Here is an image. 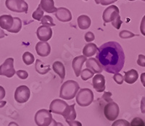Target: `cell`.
<instances>
[{
	"label": "cell",
	"instance_id": "cell-1",
	"mask_svg": "<svg viewBox=\"0 0 145 126\" xmlns=\"http://www.w3.org/2000/svg\"><path fill=\"white\" fill-rule=\"evenodd\" d=\"M96 58L102 69L110 74L118 73L125 63V54L122 47L116 42H108L98 48Z\"/></svg>",
	"mask_w": 145,
	"mask_h": 126
},
{
	"label": "cell",
	"instance_id": "cell-2",
	"mask_svg": "<svg viewBox=\"0 0 145 126\" xmlns=\"http://www.w3.org/2000/svg\"><path fill=\"white\" fill-rule=\"evenodd\" d=\"M80 86L74 80H68L62 85L59 90V97L65 100H71L77 95Z\"/></svg>",
	"mask_w": 145,
	"mask_h": 126
},
{
	"label": "cell",
	"instance_id": "cell-3",
	"mask_svg": "<svg viewBox=\"0 0 145 126\" xmlns=\"http://www.w3.org/2000/svg\"><path fill=\"white\" fill-rule=\"evenodd\" d=\"M76 102L81 106H88L94 101V93L89 88H82L76 95Z\"/></svg>",
	"mask_w": 145,
	"mask_h": 126
},
{
	"label": "cell",
	"instance_id": "cell-4",
	"mask_svg": "<svg viewBox=\"0 0 145 126\" xmlns=\"http://www.w3.org/2000/svg\"><path fill=\"white\" fill-rule=\"evenodd\" d=\"M52 115L50 110L42 109L39 110L36 113L34 120L36 125L38 126H49L52 121Z\"/></svg>",
	"mask_w": 145,
	"mask_h": 126
},
{
	"label": "cell",
	"instance_id": "cell-5",
	"mask_svg": "<svg viewBox=\"0 0 145 126\" xmlns=\"http://www.w3.org/2000/svg\"><path fill=\"white\" fill-rule=\"evenodd\" d=\"M5 5L9 10L15 13H25L28 10V5L24 0H6Z\"/></svg>",
	"mask_w": 145,
	"mask_h": 126
},
{
	"label": "cell",
	"instance_id": "cell-6",
	"mask_svg": "<svg viewBox=\"0 0 145 126\" xmlns=\"http://www.w3.org/2000/svg\"><path fill=\"white\" fill-rule=\"evenodd\" d=\"M16 73L14 67V58H8L0 66V76L11 78Z\"/></svg>",
	"mask_w": 145,
	"mask_h": 126
},
{
	"label": "cell",
	"instance_id": "cell-7",
	"mask_svg": "<svg viewBox=\"0 0 145 126\" xmlns=\"http://www.w3.org/2000/svg\"><path fill=\"white\" fill-rule=\"evenodd\" d=\"M120 113L119 106L116 102L111 101L105 105L104 108V114L105 117L110 121H114L117 119Z\"/></svg>",
	"mask_w": 145,
	"mask_h": 126
},
{
	"label": "cell",
	"instance_id": "cell-8",
	"mask_svg": "<svg viewBox=\"0 0 145 126\" xmlns=\"http://www.w3.org/2000/svg\"><path fill=\"white\" fill-rule=\"evenodd\" d=\"M30 96H31V91L26 85H20L15 90L14 98L18 103H25L28 101Z\"/></svg>",
	"mask_w": 145,
	"mask_h": 126
},
{
	"label": "cell",
	"instance_id": "cell-9",
	"mask_svg": "<svg viewBox=\"0 0 145 126\" xmlns=\"http://www.w3.org/2000/svg\"><path fill=\"white\" fill-rule=\"evenodd\" d=\"M119 9L116 5H110L105 10L102 14V19L105 23L113 21L116 17L119 15Z\"/></svg>",
	"mask_w": 145,
	"mask_h": 126
},
{
	"label": "cell",
	"instance_id": "cell-10",
	"mask_svg": "<svg viewBox=\"0 0 145 126\" xmlns=\"http://www.w3.org/2000/svg\"><path fill=\"white\" fill-rule=\"evenodd\" d=\"M68 104L65 101L61 99H55L53 100L50 104V112L54 113L57 115H63V113L68 107Z\"/></svg>",
	"mask_w": 145,
	"mask_h": 126
},
{
	"label": "cell",
	"instance_id": "cell-11",
	"mask_svg": "<svg viewBox=\"0 0 145 126\" xmlns=\"http://www.w3.org/2000/svg\"><path fill=\"white\" fill-rule=\"evenodd\" d=\"M36 36L41 42H46L52 37V30L50 26L42 25L37 28Z\"/></svg>",
	"mask_w": 145,
	"mask_h": 126
},
{
	"label": "cell",
	"instance_id": "cell-12",
	"mask_svg": "<svg viewBox=\"0 0 145 126\" xmlns=\"http://www.w3.org/2000/svg\"><path fill=\"white\" fill-rule=\"evenodd\" d=\"M86 61H87V58L84 55H78V56L76 57V58H74V59L72 60V67L73 71H74L76 77H78L79 76H81V69H82L84 63Z\"/></svg>",
	"mask_w": 145,
	"mask_h": 126
},
{
	"label": "cell",
	"instance_id": "cell-13",
	"mask_svg": "<svg viewBox=\"0 0 145 126\" xmlns=\"http://www.w3.org/2000/svg\"><path fill=\"white\" fill-rule=\"evenodd\" d=\"M55 17L59 21L66 23L72 20V14L68 9L65 7H59L57 8L55 12Z\"/></svg>",
	"mask_w": 145,
	"mask_h": 126
},
{
	"label": "cell",
	"instance_id": "cell-14",
	"mask_svg": "<svg viewBox=\"0 0 145 126\" xmlns=\"http://www.w3.org/2000/svg\"><path fill=\"white\" fill-rule=\"evenodd\" d=\"M36 53L41 57H46L51 53V47L47 42H39L36 45Z\"/></svg>",
	"mask_w": 145,
	"mask_h": 126
},
{
	"label": "cell",
	"instance_id": "cell-15",
	"mask_svg": "<svg viewBox=\"0 0 145 126\" xmlns=\"http://www.w3.org/2000/svg\"><path fill=\"white\" fill-rule=\"evenodd\" d=\"M93 87L98 93H102L105 90V79L103 75H97L94 77L92 80Z\"/></svg>",
	"mask_w": 145,
	"mask_h": 126
},
{
	"label": "cell",
	"instance_id": "cell-16",
	"mask_svg": "<svg viewBox=\"0 0 145 126\" xmlns=\"http://www.w3.org/2000/svg\"><path fill=\"white\" fill-rule=\"evenodd\" d=\"M86 67H87V69L91 70L94 73L97 74L101 73L103 70L97 59L94 58H90L89 59H87L86 61Z\"/></svg>",
	"mask_w": 145,
	"mask_h": 126
},
{
	"label": "cell",
	"instance_id": "cell-17",
	"mask_svg": "<svg viewBox=\"0 0 145 126\" xmlns=\"http://www.w3.org/2000/svg\"><path fill=\"white\" fill-rule=\"evenodd\" d=\"M14 18L10 15H2L0 16V27L1 28L7 30L12 27Z\"/></svg>",
	"mask_w": 145,
	"mask_h": 126
},
{
	"label": "cell",
	"instance_id": "cell-18",
	"mask_svg": "<svg viewBox=\"0 0 145 126\" xmlns=\"http://www.w3.org/2000/svg\"><path fill=\"white\" fill-rule=\"evenodd\" d=\"M39 5L41 9L47 13H54L57 10L54 6V0H41Z\"/></svg>",
	"mask_w": 145,
	"mask_h": 126
},
{
	"label": "cell",
	"instance_id": "cell-19",
	"mask_svg": "<svg viewBox=\"0 0 145 126\" xmlns=\"http://www.w3.org/2000/svg\"><path fill=\"white\" fill-rule=\"evenodd\" d=\"M138 78V71L136 69H131L125 71L124 75V81L128 84H134Z\"/></svg>",
	"mask_w": 145,
	"mask_h": 126
},
{
	"label": "cell",
	"instance_id": "cell-20",
	"mask_svg": "<svg viewBox=\"0 0 145 126\" xmlns=\"http://www.w3.org/2000/svg\"><path fill=\"white\" fill-rule=\"evenodd\" d=\"M78 26L82 30L87 29L91 24V20L88 15H81L77 18Z\"/></svg>",
	"mask_w": 145,
	"mask_h": 126
},
{
	"label": "cell",
	"instance_id": "cell-21",
	"mask_svg": "<svg viewBox=\"0 0 145 126\" xmlns=\"http://www.w3.org/2000/svg\"><path fill=\"white\" fill-rule=\"evenodd\" d=\"M35 69L36 72L41 75H44L50 71V66L49 64H45L41 60L37 59L35 63Z\"/></svg>",
	"mask_w": 145,
	"mask_h": 126
},
{
	"label": "cell",
	"instance_id": "cell-22",
	"mask_svg": "<svg viewBox=\"0 0 145 126\" xmlns=\"http://www.w3.org/2000/svg\"><path fill=\"white\" fill-rule=\"evenodd\" d=\"M97 50L98 48L96 44L90 42L84 46V49H83V54L85 57L89 58V57H91L95 55L96 53H97Z\"/></svg>",
	"mask_w": 145,
	"mask_h": 126
},
{
	"label": "cell",
	"instance_id": "cell-23",
	"mask_svg": "<svg viewBox=\"0 0 145 126\" xmlns=\"http://www.w3.org/2000/svg\"><path fill=\"white\" fill-rule=\"evenodd\" d=\"M62 116L65 119V120H75L76 118V112L75 110V104L68 105L66 108Z\"/></svg>",
	"mask_w": 145,
	"mask_h": 126
},
{
	"label": "cell",
	"instance_id": "cell-24",
	"mask_svg": "<svg viewBox=\"0 0 145 126\" xmlns=\"http://www.w3.org/2000/svg\"><path fill=\"white\" fill-rule=\"evenodd\" d=\"M52 68L54 72L59 75L60 79L62 80H64L65 77V69L63 63L60 61L54 62L52 65Z\"/></svg>",
	"mask_w": 145,
	"mask_h": 126
},
{
	"label": "cell",
	"instance_id": "cell-25",
	"mask_svg": "<svg viewBox=\"0 0 145 126\" xmlns=\"http://www.w3.org/2000/svg\"><path fill=\"white\" fill-rule=\"evenodd\" d=\"M22 28V20L19 18L15 17L14 18L13 25L10 29L8 30V32L10 33H18Z\"/></svg>",
	"mask_w": 145,
	"mask_h": 126
},
{
	"label": "cell",
	"instance_id": "cell-26",
	"mask_svg": "<svg viewBox=\"0 0 145 126\" xmlns=\"http://www.w3.org/2000/svg\"><path fill=\"white\" fill-rule=\"evenodd\" d=\"M23 61L25 65L29 66V65L32 64L34 62V55L30 52H25L23 55Z\"/></svg>",
	"mask_w": 145,
	"mask_h": 126
},
{
	"label": "cell",
	"instance_id": "cell-27",
	"mask_svg": "<svg viewBox=\"0 0 145 126\" xmlns=\"http://www.w3.org/2000/svg\"><path fill=\"white\" fill-rule=\"evenodd\" d=\"M41 23L43 26H54L55 23H54L52 18L49 15H44L42 19L41 20Z\"/></svg>",
	"mask_w": 145,
	"mask_h": 126
},
{
	"label": "cell",
	"instance_id": "cell-28",
	"mask_svg": "<svg viewBox=\"0 0 145 126\" xmlns=\"http://www.w3.org/2000/svg\"><path fill=\"white\" fill-rule=\"evenodd\" d=\"M44 11L41 9V6L39 5L38 7L36 8V10H35L33 13V14H32L33 18L36 20H41L44 16Z\"/></svg>",
	"mask_w": 145,
	"mask_h": 126
},
{
	"label": "cell",
	"instance_id": "cell-29",
	"mask_svg": "<svg viewBox=\"0 0 145 126\" xmlns=\"http://www.w3.org/2000/svg\"><path fill=\"white\" fill-rule=\"evenodd\" d=\"M94 75V73L91 70H90L89 69H84L83 71H81V79L84 81H86L90 78L93 77Z\"/></svg>",
	"mask_w": 145,
	"mask_h": 126
},
{
	"label": "cell",
	"instance_id": "cell-30",
	"mask_svg": "<svg viewBox=\"0 0 145 126\" xmlns=\"http://www.w3.org/2000/svg\"><path fill=\"white\" fill-rule=\"evenodd\" d=\"M135 36L136 34H134L132 32H129V31H127V30H123L119 34V37L121 39H130L135 37Z\"/></svg>",
	"mask_w": 145,
	"mask_h": 126
},
{
	"label": "cell",
	"instance_id": "cell-31",
	"mask_svg": "<svg viewBox=\"0 0 145 126\" xmlns=\"http://www.w3.org/2000/svg\"><path fill=\"white\" fill-rule=\"evenodd\" d=\"M112 126H131V124L125 119H120L113 122Z\"/></svg>",
	"mask_w": 145,
	"mask_h": 126
},
{
	"label": "cell",
	"instance_id": "cell-32",
	"mask_svg": "<svg viewBox=\"0 0 145 126\" xmlns=\"http://www.w3.org/2000/svg\"><path fill=\"white\" fill-rule=\"evenodd\" d=\"M113 80L118 85H122L124 82V77L118 72V73H116L113 75Z\"/></svg>",
	"mask_w": 145,
	"mask_h": 126
},
{
	"label": "cell",
	"instance_id": "cell-33",
	"mask_svg": "<svg viewBox=\"0 0 145 126\" xmlns=\"http://www.w3.org/2000/svg\"><path fill=\"white\" fill-rule=\"evenodd\" d=\"M122 23L123 21L121 20V19H120V15L118 17H116V18L113 20V21H112V25L116 29H119V28H120V26H121V25H122Z\"/></svg>",
	"mask_w": 145,
	"mask_h": 126
},
{
	"label": "cell",
	"instance_id": "cell-34",
	"mask_svg": "<svg viewBox=\"0 0 145 126\" xmlns=\"http://www.w3.org/2000/svg\"><path fill=\"white\" fill-rule=\"evenodd\" d=\"M16 74L18 77L21 80H25L28 77V73L24 70H18V71H16Z\"/></svg>",
	"mask_w": 145,
	"mask_h": 126
},
{
	"label": "cell",
	"instance_id": "cell-35",
	"mask_svg": "<svg viewBox=\"0 0 145 126\" xmlns=\"http://www.w3.org/2000/svg\"><path fill=\"white\" fill-rule=\"evenodd\" d=\"M131 126H144V121L141 118H134L131 123Z\"/></svg>",
	"mask_w": 145,
	"mask_h": 126
},
{
	"label": "cell",
	"instance_id": "cell-36",
	"mask_svg": "<svg viewBox=\"0 0 145 126\" xmlns=\"http://www.w3.org/2000/svg\"><path fill=\"white\" fill-rule=\"evenodd\" d=\"M84 39H85V40H86L87 42H89V43H90L91 42L94 41V40H95V36H94V34L92 32H86L85 36H84Z\"/></svg>",
	"mask_w": 145,
	"mask_h": 126
},
{
	"label": "cell",
	"instance_id": "cell-37",
	"mask_svg": "<svg viewBox=\"0 0 145 126\" xmlns=\"http://www.w3.org/2000/svg\"><path fill=\"white\" fill-rule=\"evenodd\" d=\"M137 64L142 67H145V55H138V60H137Z\"/></svg>",
	"mask_w": 145,
	"mask_h": 126
},
{
	"label": "cell",
	"instance_id": "cell-38",
	"mask_svg": "<svg viewBox=\"0 0 145 126\" xmlns=\"http://www.w3.org/2000/svg\"><path fill=\"white\" fill-rule=\"evenodd\" d=\"M140 32L142 35L145 36V15L142 18L140 24Z\"/></svg>",
	"mask_w": 145,
	"mask_h": 126
},
{
	"label": "cell",
	"instance_id": "cell-39",
	"mask_svg": "<svg viewBox=\"0 0 145 126\" xmlns=\"http://www.w3.org/2000/svg\"><path fill=\"white\" fill-rule=\"evenodd\" d=\"M118 0H99V3L103 6H105V5H110L111 4L115 3Z\"/></svg>",
	"mask_w": 145,
	"mask_h": 126
},
{
	"label": "cell",
	"instance_id": "cell-40",
	"mask_svg": "<svg viewBox=\"0 0 145 126\" xmlns=\"http://www.w3.org/2000/svg\"><path fill=\"white\" fill-rule=\"evenodd\" d=\"M111 96H112V93L110 92H107V93H105L102 98H104L106 101H107L108 103L111 102L112 101V98H111Z\"/></svg>",
	"mask_w": 145,
	"mask_h": 126
},
{
	"label": "cell",
	"instance_id": "cell-41",
	"mask_svg": "<svg viewBox=\"0 0 145 126\" xmlns=\"http://www.w3.org/2000/svg\"><path fill=\"white\" fill-rule=\"evenodd\" d=\"M66 123L69 125V126H82L81 122L76 120H66Z\"/></svg>",
	"mask_w": 145,
	"mask_h": 126
},
{
	"label": "cell",
	"instance_id": "cell-42",
	"mask_svg": "<svg viewBox=\"0 0 145 126\" xmlns=\"http://www.w3.org/2000/svg\"><path fill=\"white\" fill-rule=\"evenodd\" d=\"M141 112L142 114H145V96L142 97L141 100Z\"/></svg>",
	"mask_w": 145,
	"mask_h": 126
},
{
	"label": "cell",
	"instance_id": "cell-43",
	"mask_svg": "<svg viewBox=\"0 0 145 126\" xmlns=\"http://www.w3.org/2000/svg\"><path fill=\"white\" fill-rule=\"evenodd\" d=\"M5 90L2 86L0 85V101L5 97Z\"/></svg>",
	"mask_w": 145,
	"mask_h": 126
},
{
	"label": "cell",
	"instance_id": "cell-44",
	"mask_svg": "<svg viewBox=\"0 0 145 126\" xmlns=\"http://www.w3.org/2000/svg\"><path fill=\"white\" fill-rule=\"evenodd\" d=\"M49 126H64V125H63V123L57 122L55 119H53L52 121V123H50V125Z\"/></svg>",
	"mask_w": 145,
	"mask_h": 126
},
{
	"label": "cell",
	"instance_id": "cell-45",
	"mask_svg": "<svg viewBox=\"0 0 145 126\" xmlns=\"http://www.w3.org/2000/svg\"><path fill=\"white\" fill-rule=\"evenodd\" d=\"M141 82H142L143 86L145 88V72L141 75Z\"/></svg>",
	"mask_w": 145,
	"mask_h": 126
},
{
	"label": "cell",
	"instance_id": "cell-46",
	"mask_svg": "<svg viewBox=\"0 0 145 126\" xmlns=\"http://www.w3.org/2000/svg\"><path fill=\"white\" fill-rule=\"evenodd\" d=\"M6 36H7V35H6V34L5 33V32L3 31V29L0 28V39L4 38V37H6Z\"/></svg>",
	"mask_w": 145,
	"mask_h": 126
},
{
	"label": "cell",
	"instance_id": "cell-47",
	"mask_svg": "<svg viewBox=\"0 0 145 126\" xmlns=\"http://www.w3.org/2000/svg\"><path fill=\"white\" fill-rule=\"evenodd\" d=\"M7 104V102H6V101H2V100H1V101H0V108L4 107V106H5V104Z\"/></svg>",
	"mask_w": 145,
	"mask_h": 126
},
{
	"label": "cell",
	"instance_id": "cell-48",
	"mask_svg": "<svg viewBox=\"0 0 145 126\" xmlns=\"http://www.w3.org/2000/svg\"><path fill=\"white\" fill-rule=\"evenodd\" d=\"M8 126H19V125H18V124H17L16 123H15V122H11V123L8 125Z\"/></svg>",
	"mask_w": 145,
	"mask_h": 126
},
{
	"label": "cell",
	"instance_id": "cell-49",
	"mask_svg": "<svg viewBox=\"0 0 145 126\" xmlns=\"http://www.w3.org/2000/svg\"><path fill=\"white\" fill-rule=\"evenodd\" d=\"M94 1H95V2H96V4H99V0H94Z\"/></svg>",
	"mask_w": 145,
	"mask_h": 126
},
{
	"label": "cell",
	"instance_id": "cell-50",
	"mask_svg": "<svg viewBox=\"0 0 145 126\" xmlns=\"http://www.w3.org/2000/svg\"><path fill=\"white\" fill-rule=\"evenodd\" d=\"M129 1H131V2H133V1H135V0H129Z\"/></svg>",
	"mask_w": 145,
	"mask_h": 126
},
{
	"label": "cell",
	"instance_id": "cell-51",
	"mask_svg": "<svg viewBox=\"0 0 145 126\" xmlns=\"http://www.w3.org/2000/svg\"><path fill=\"white\" fill-rule=\"evenodd\" d=\"M142 1H144V2H145V0H142Z\"/></svg>",
	"mask_w": 145,
	"mask_h": 126
}]
</instances>
